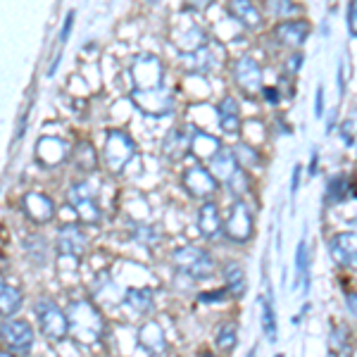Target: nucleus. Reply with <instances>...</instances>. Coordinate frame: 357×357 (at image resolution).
Masks as SVG:
<instances>
[{
    "label": "nucleus",
    "mask_w": 357,
    "mask_h": 357,
    "mask_svg": "<svg viewBox=\"0 0 357 357\" xmlns=\"http://www.w3.org/2000/svg\"><path fill=\"white\" fill-rule=\"evenodd\" d=\"M172 260L183 274L193 276V279H207V276L215 274V260L210 257V252L200 250V248L193 245H183L176 248Z\"/></svg>",
    "instance_id": "1"
},
{
    "label": "nucleus",
    "mask_w": 357,
    "mask_h": 357,
    "mask_svg": "<svg viewBox=\"0 0 357 357\" xmlns=\"http://www.w3.org/2000/svg\"><path fill=\"white\" fill-rule=\"evenodd\" d=\"M36 317H38V324H41L43 333L50 338V341H62V338L67 336L69 317L62 312L53 301H38Z\"/></svg>",
    "instance_id": "2"
},
{
    "label": "nucleus",
    "mask_w": 357,
    "mask_h": 357,
    "mask_svg": "<svg viewBox=\"0 0 357 357\" xmlns=\"http://www.w3.org/2000/svg\"><path fill=\"white\" fill-rule=\"evenodd\" d=\"M3 341L15 355H29L33 345V329L22 319L3 321Z\"/></svg>",
    "instance_id": "3"
},
{
    "label": "nucleus",
    "mask_w": 357,
    "mask_h": 357,
    "mask_svg": "<svg viewBox=\"0 0 357 357\" xmlns=\"http://www.w3.org/2000/svg\"><path fill=\"white\" fill-rule=\"evenodd\" d=\"M134 155V143H131L129 136L119 134V131H112L107 136V146H105V165L110 167V172H122L126 162Z\"/></svg>",
    "instance_id": "4"
},
{
    "label": "nucleus",
    "mask_w": 357,
    "mask_h": 357,
    "mask_svg": "<svg viewBox=\"0 0 357 357\" xmlns=\"http://www.w3.org/2000/svg\"><path fill=\"white\" fill-rule=\"evenodd\" d=\"M329 250L341 267H357V234H336L329 241Z\"/></svg>",
    "instance_id": "5"
},
{
    "label": "nucleus",
    "mask_w": 357,
    "mask_h": 357,
    "mask_svg": "<svg viewBox=\"0 0 357 357\" xmlns=\"http://www.w3.org/2000/svg\"><path fill=\"white\" fill-rule=\"evenodd\" d=\"M181 183H183V188H186L188 193L195 195V198H207V195H212L217 191L215 176L207 174L203 167H191V169L183 174Z\"/></svg>",
    "instance_id": "6"
},
{
    "label": "nucleus",
    "mask_w": 357,
    "mask_h": 357,
    "mask_svg": "<svg viewBox=\"0 0 357 357\" xmlns=\"http://www.w3.org/2000/svg\"><path fill=\"white\" fill-rule=\"evenodd\" d=\"M86 245H89V238H86V234L79 227H74V224L62 227L60 234H57V250H60L62 255L82 257Z\"/></svg>",
    "instance_id": "7"
},
{
    "label": "nucleus",
    "mask_w": 357,
    "mask_h": 357,
    "mask_svg": "<svg viewBox=\"0 0 357 357\" xmlns=\"http://www.w3.org/2000/svg\"><path fill=\"white\" fill-rule=\"evenodd\" d=\"M24 212L29 220L43 224L55 217V203L45 193H29L24 198Z\"/></svg>",
    "instance_id": "8"
},
{
    "label": "nucleus",
    "mask_w": 357,
    "mask_h": 357,
    "mask_svg": "<svg viewBox=\"0 0 357 357\" xmlns=\"http://www.w3.org/2000/svg\"><path fill=\"white\" fill-rule=\"evenodd\" d=\"M227 234L231 236L234 241H248L252 234V220H250V212L245 210L243 203H236L231 210V217L227 222Z\"/></svg>",
    "instance_id": "9"
},
{
    "label": "nucleus",
    "mask_w": 357,
    "mask_h": 357,
    "mask_svg": "<svg viewBox=\"0 0 357 357\" xmlns=\"http://www.w3.org/2000/svg\"><path fill=\"white\" fill-rule=\"evenodd\" d=\"M69 200H72V205L79 210L82 220L98 222V217H100V215H98V205H96L93 195H91L86 183H77V186L72 188V193H69Z\"/></svg>",
    "instance_id": "10"
},
{
    "label": "nucleus",
    "mask_w": 357,
    "mask_h": 357,
    "mask_svg": "<svg viewBox=\"0 0 357 357\" xmlns=\"http://www.w3.org/2000/svg\"><path fill=\"white\" fill-rule=\"evenodd\" d=\"M260 79H262V69L252 57H241L236 62V82H238L241 89L257 91L260 89Z\"/></svg>",
    "instance_id": "11"
},
{
    "label": "nucleus",
    "mask_w": 357,
    "mask_h": 357,
    "mask_svg": "<svg viewBox=\"0 0 357 357\" xmlns=\"http://www.w3.org/2000/svg\"><path fill=\"white\" fill-rule=\"evenodd\" d=\"M198 229L205 238H217L222 234V217H220V207L215 203H205L198 210Z\"/></svg>",
    "instance_id": "12"
},
{
    "label": "nucleus",
    "mask_w": 357,
    "mask_h": 357,
    "mask_svg": "<svg viewBox=\"0 0 357 357\" xmlns=\"http://www.w3.org/2000/svg\"><path fill=\"white\" fill-rule=\"evenodd\" d=\"M310 33L307 22H281L274 29V36L284 45H303Z\"/></svg>",
    "instance_id": "13"
},
{
    "label": "nucleus",
    "mask_w": 357,
    "mask_h": 357,
    "mask_svg": "<svg viewBox=\"0 0 357 357\" xmlns=\"http://www.w3.org/2000/svg\"><path fill=\"white\" fill-rule=\"evenodd\" d=\"M217 112H220V126L227 134H236L241 129V110L234 98H224Z\"/></svg>",
    "instance_id": "14"
},
{
    "label": "nucleus",
    "mask_w": 357,
    "mask_h": 357,
    "mask_svg": "<svg viewBox=\"0 0 357 357\" xmlns=\"http://www.w3.org/2000/svg\"><path fill=\"white\" fill-rule=\"evenodd\" d=\"M162 151H165L167 158H172V160L183 158V155L191 151V136H186V131H181V129H174L169 136L165 138Z\"/></svg>",
    "instance_id": "15"
},
{
    "label": "nucleus",
    "mask_w": 357,
    "mask_h": 357,
    "mask_svg": "<svg viewBox=\"0 0 357 357\" xmlns=\"http://www.w3.org/2000/svg\"><path fill=\"white\" fill-rule=\"evenodd\" d=\"M236 165H238V158L231 155V151H227V148H217V153L212 155V169H215L217 176H224L227 181L238 169Z\"/></svg>",
    "instance_id": "16"
},
{
    "label": "nucleus",
    "mask_w": 357,
    "mask_h": 357,
    "mask_svg": "<svg viewBox=\"0 0 357 357\" xmlns=\"http://www.w3.org/2000/svg\"><path fill=\"white\" fill-rule=\"evenodd\" d=\"M229 10H231V15L238 22H243L245 26H260L262 24V15L257 13L255 5L248 3V0H234V3L229 5Z\"/></svg>",
    "instance_id": "17"
},
{
    "label": "nucleus",
    "mask_w": 357,
    "mask_h": 357,
    "mask_svg": "<svg viewBox=\"0 0 357 357\" xmlns=\"http://www.w3.org/2000/svg\"><path fill=\"white\" fill-rule=\"evenodd\" d=\"M124 301L129 307H134L136 312H151L153 305H155L151 289H129L124 296Z\"/></svg>",
    "instance_id": "18"
},
{
    "label": "nucleus",
    "mask_w": 357,
    "mask_h": 357,
    "mask_svg": "<svg viewBox=\"0 0 357 357\" xmlns=\"http://www.w3.org/2000/svg\"><path fill=\"white\" fill-rule=\"evenodd\" d=\"M22 307V293L10 284H3L0 289V310H3V317H13L17 310Z\"/></svg>",
    "instance_id": "19"
},
{
    "label": "nucleus",
    "mask_w": 357,
    "mask_h": 357,
    "mask_svg": "<svg viewBox=\"0 0 357 357\" xmlns=\"http://www.w3.org/2000/svg\"><path fill=\"white\" fill-rule=\"evenodd\" d=\"M224 279H227V289L234 293V296H243L245 293V274L243 269L238 267L236 262H229L224 267Z\"/></svg>",
    "instance_id": "20"
},
{
    "label": "nucleus",
    "mask_w": 357,
    "mask_h": 357,
    "mask_svg": "<svg viewBox=\"0 0 357 357\" xmlns=\"http://www.w3.org/2000/svg\"><path fill=\"white\" fill-rule=\"evenodd\" d=\"M260 305H262V329H264V336H267L272 343H276V319H274L272 303H269L267 298H262Z\"/></svg>",
    "instance_id": "21"
},
{
    "label": "nucleus",
    "mask_w": 357,
    "mask_h": 357,
    "mask_svg": "<svg viewBox=\"0 0 357 357\" xmlns=\"http://www.w3.org/2000/svg\"><path fill=\"white\" fill-rule=\"evenodd\" d=\"M348 193H350V178L348 176H336L329 181V200L331 203H341Z\"/></svg>",
    "instance_id": "22"
},
{
    "label": "nucleus",
    "mask_w": 357,
    "mask_h": 357,
    "mask_svg": "<svg viewBox=\"0 0 357 357\" xmlns=\"http://www.w3.org/2000/svg\"><path fill=\"white\" fill-rule=\"evenodd\" d=\"M217 345L222 350H231L236 345V326L234 324H222L217 331Z\"/></svg>",
    "instance_id": "23"
},
{
    "label": "nucleus",
    "mask_w": 357,
    "mask_h": 357,
    "mask_svg": "<svg viewBox=\"0 0 357 357\" xmlns=\"http://www.w3.org/2000/svg\"><path fill=\"white\" fill-rule=\"evenodd\" d=\"M296 272L301 276H307V241H301L296 250Z\"/></svg>",
    "instance_id": "24"
},
{
    "label": "nucleus",
    "mask_w": 357,
    "mask_h": 357,
    "mask_svg": "<svg viewBox=\"0 0 357 357\" xmlns=\"http://www.w3.org/2000/svg\"><path fill=\"white\" fill-rule=\"evenodd\" d=\"M269 10H272L274 15H286V13H293L296 5L289 3V0H281V3H269Z\"/></svg>",
    "instance_id": "25"
},
{
    "label": "nucleus",
    "mask_w": 357,
    "mask_h": 357,
    "mask_svg": "<svg viewBox=\"0 0 357 357\" xmlns=\"http://www.w3.org/2000/svg\"><path fill=\"white\" fill-rule=\"evenodd\" d=\"M348 29L353 36H357V3L350 5V10H348Z\"/></svg>",
    "instance_id": "26"
},
{
    "label": "nucleus",
    "mask_w": 357,
    "mask_h": 357,
    "mask_svg": "<svg viewBox=\"0 0 357 357\" xmlns=\"http://www.w3.org/2000/svg\"><path fill=\"white\" fill-rule=\"evenodd\" d=\"M72 22H74V13H69L67 17V22H65V26H62V33H60V48L67 43V38H69V31H72Z\"/></svg>",
    "instance_id": "27"
},
{
    "label": "nucleus",
    "mask_w": 357,
    "mask_h": 357,
    "mask_svg": "<svg viewBox=\"0 0 357 357\" xmlns=\"http://www.w3.org/2000/svg\"><path fill=\"white\" fill-rule=\"evenodd\" d=\"M321 112H324V89H317V102H314V114L317 117H321Z\"/></svg>",
    "instance_id": "28"
},
{
    "label": "nucleus",
    "mask_w": 357,
    "mask_h": 357,
    "mask_svg": "<svg viewBox=\"0 0 357 357\" xmlns=\"http://www.w3.org/2000/svg\"><path fill=\"white\" fill-rule=\"evenodd\" d=\"M301 172H303V167L296 165V169H293V178H291V193L293 195H296L298 186H301Z\"/></svg>",
    "instance_id": "29"
},
{
    "label": "nucleus",
    "mask_w": 357,
    "mask_h": 357,
    "mask_svg": "<svg viewBox=\"0 0 357 357\" xmlns=\"http://www.w3.org/2000/svg\"><path fill=\"white\" fill-rule=\"evenodd\" d=\"M345 305H348L350 314L357 317V293H345Z\"/></svg>",
    "instance_id": "30"
},
{
    "label": "nucleus",
    "mask_w": 357,
    "mask_h": 357,
    "mask_svg": "<svg viewBox=\"0 0 357 357\" xmlns=\"http://www.w3.org/2000/svg\"><path fill=\"white\" fill-rule=\"evenodd\" d=\"M262 96L267 98V102H279V91L272 89V86H264V89H262Z\"/></svg>",
    "instance_id": "31"
},
{
    "label": "nucleus",
    "mask_w": 357,
    "mask_h": 357,
    "mask_svg": "<svg viewBox=\"0 0 357 357\" xmlns=\"http://www.w3.org/2000/svg\"><path fill=\"white\" fill-rule=\"evenodd\" d=\"M301 65H303V55L289 57V69H291V72H298V69H301Z\"/></svg>",
    "instance_id": "32"
},
{
    "label": "nucleus",
    "mask_w": 357,
    "mask_h": 357,
    "mask_svg": "<svg viewBox=\"0 0 357 357\" xmlns=\"http://www.w3.org/2000/svg\"><path fill=\"white\" fill-rule=\"evenodd\" d=\"M317 162H319V155H317V151H314L312 153V160H310V172H312V174L317 172Z\"/></svg>",
    "instance_id": "33"
},
{
    "label": "nucleus",
    "mask_w": 357,
    "mask_h": 357,
    "mask_svg": "<svg viewBox=\"0 0 357 357\" xmlns=\"http://www.w3.org/2000/svg\"><path fill=\"white\" fill-rule=\"evenodd\" d=\"M248 357H255V350H250V353H248Z\"/></svg>",
    "instance_id": "34"
},
{
    "label": "nucleus",
    "mask_w": 357,
    "mask_h": 357,
    "mask_svg": "<svg viewBox=\"0 0 357 357\" xmlns=\"http://www.w3.org/2000/svg\"><path fill=\"white\" fill-rule=\"evenodd\" d=\"M203 357H215V355H210V353H205V355H203Z\"/></svg>",
    "instance_id": "35"
},
{
    "label": "nucleus",
    "mask_w": 357,
    "mask_h": 357,
    "mask_svg": "<svg viewBox=\"0 0 357 357\" xmlns=\"http://www.w3.org/2000/svg\"><path fill=\"white\" fill-rule=\"evenodd\" d=\"M3 357H8V353H3Z\"/></svg>",
    "instance_id": "36"
},
{
    "label": "nucleus",
    "mask_w": 357,
    "mask_h": 357,
    "mask_svg": "<svg viewBox=\"0 0 357 357\" xmlns=\"http://www.w3.org/2000/svg\"><path fill=\"white\" fill-rule=\"evenodd\" d=\"M276 357H284V355H276Z\"/></svg>",
    "instance_id": "37"
}]
</instances>
